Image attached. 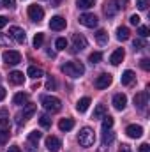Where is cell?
<instances>
[{
	"label": "cell",
	"instance_id": "obj_24",
	"mask_svg": "<svg viewBox=\"0 0 150 152\" xmlns=\"http://www.w3.org/2000/svg\"><path fill=\"white\" fill-rule=\"evenodd\" d=\"M27 101H28V94H25V92H18V94L12 97V103H14V104H18V106L27 104Z\"/></svg>",
	"mask_w": 150,
	"mask_h": 152
},
{
	"label": "cell",
	"instance_id": "obj_16",
	"mask_svg": "<svg viewBox=\"0 0 150 152\" xmlns=\"http://www.w3.org/2000/svg\"><path fill=\"white\" fill-rule=\"evenodd\" d=\"M118 11H120V2L118 0H110L106 4V7H104V14L106 16H115Z\"/></svg>",
	"mask_w": 150,
	"mask_h": 152
},
{
	"label": "cell",
	"instance_id": "obj_29",
	"mask_svg": "<svg viewBox=\"0 0 150 152\" xmlns=\"http://www.w3.org/2000/svg\"><path fill=\"white\" fill-rule=\"evenodd\" d=\"M113 142H115V134H113L111 131H104V134H103V145H111Z\"/></svg>",
	"mask_w": 150,
	"mask_h": 152
},
{
	"label": "cell",
	"instance_id": "obj_13",
	"mask_svg": "<svg viewBox=\"0 0 150 152\" xmlns=\"http://www.w3.org/2000/svg\"><path fill=\"white\" fill-rule=\"evenodd\" d=\"M125 106H127V96L125 94H115V97H113V108L118 110V112H122Z\"/></svg>",
	"mask_w": 150,
	"mask_h": 152
},
{
	"label": "cell",
	"instance_id": "obj_45",
	"mask_svg": "<svg viewBox=\"0 0 150 152\" xmlns=\"http://www.w3.org/2000/svg\"><path fill=\"white\" fill-rule=\"evenodd\" d=\"M140 152H150V145L149 143H141L140 145Z\"/></svg>",
	"mask_w": 150,
	"mask_h": 152
},
{
	"label": "cell",
	"instance_id": "obj_8",
	"mask_svg": "<svg viewBox=\"0 0 150 152\" xmlns=\"http://www.w3.org/2000/svg\"><path fill=\"white\" fill-rule=\"evenodd\" d=\"M97 16L95 14H90V12H85V14H81L79 16V23L83 25V27H88V28H94V27H97Z\"/></svg>",
	"mask_w": 150,
	"mask_h": 152
},
{
	"label": "cell",
	"instance_id": "obj_10",
	"mask_svg": "<svg viewBox=\"0 0 150 152\" xmlns=\"http://www.w3.org/2000/svg\"><path fill=\"white\" fill-rule=\"evenodd\" d=\"M111 81H113V78L111 75H108V73H104V75H101V76H97L95 78V88H99V90H103V88H108L110 85H111Z\"/></svg>",
	"mask_w": 150,
	"mask_h": 152
},
{
	"label": "cell",
	"instance_id": "obj_22",
	"mask_svg": "<svg viewBox=\"0 0 150 152\" xmlns=\"http://www.w3.org/2000/svg\"><path fill=\"white\" fill-rule=\"evenodd\" d=\"M27 75L30 76V78H34V80H39L41 76H44V71L41 67H37V66H30L27 69Z\"/></svg>",
	"mask_w": 150,
	"mask_h": 152
},
{
	"label": "cell",
	"instance_id": "obj_30",
	"mask_svg": "<svg viewBox=\"0 0 150 152\" xmlns=\"http://www.w3.org/2000/svg\"><path fill=\"white\" fill-rule=\"evenodd\" d=\"M41 138H42V133H41V131H32V133L28 134V142L34 143V145H37Z\"/></svg>",
	"mask_w": 150,
	"mask_h": 152
},
{
	"label": "cell",
	"instance_id": "obj_3",
	"mask_svg": "<svg viewBox=\"0 0 150 152\" xmlns=\"http://www.w3.org/2000/svg\"><path fill=\"white\" fill-rule=\"evenodd\" d=\"M41 104L44 106L46 112H51V113L62 110V101L58 97H55V96H42L41 97Z\"/></svg>",
	"mask_w": 150,
	"mask_h": 152
},
{
	"label": "cell",
	"instance_id": "obj_27",
	"mask_svg": "<svg viewBox=\"0 0 150 152\" xmlns=\"http://www.w3.org/2000/svg\"><path fill=\"white\" fill-rule=\"evenodd\" d=\"M76 5L79 9H90L95 5V0H76Z\"/></svg>",
	"mask_w": 150,
	"mask_h": 152
},
{
	"label": "cell",
	"instance_id": "obj_2",
	"mask_svg": "<svg viewBox=\"0 0 150 152\" xmlns=\"http://www.w3.org/2000/svg\"><path fill=\"white\" fill-rule=\"evenodd\" d=\"M78 143H79L81 147H85V149L92 147V145L95 143V133H94V129H92V127H83V129L78 133Z\"/></svg>",
	"mask_w": 150,
	"mask_h": 152
},
{
	"label": "cell",
	"instance_id": "obj_49",
	"mask_svg": "<svg viewBox=\"0 0 150 152\" xmlns=\"http://www.w3.org/2000/svg\"><path fill=\"white\" fill-rule=\"evenodd\" d=\"M7 152H21V149H20L18 145H11V147L7 149Z\"/></svg>",
	"mask_w": 150,
	"mask_h": 152
},
{
	"label": "cell",
	"instance_id": "obj_38",
	"mask_svg": "<svg viewBox=\"0 0 150 152\" xmlns=\"http://www.w3.org/2000/svg\"><path fill=\"white\" fill-rule=\"evenodd\" d=\"M133 46H134V50L136 51H140V50H143V46H145V42H143V39H134V42H133Z\"/></svg>",
	"mask_w": 150,
	"mask_h": 152
},
{
	"label": "cell",
	"instance_id": "obj_23",
	"mask_svg": "<svg viewBox=\"0 0 150 152\" xmlns=\"http://www.w3.org/2000/svg\"><path fill=\"white\" fill-rule=\"evenodd\" d=\"M88 106H90V97H81V99L76 103V110H78L79 113L87 112V110H88Z\"/></svg>",
	"mask_w": 150,
	"mask_h": 152
},
{
	"label": "cell",
	"instance_id": "obj_42",
	"mask_svg": "<svg viewBox=\"0 0 150 152\" xmlns=\"http://www.w3.org/2000/svg\"><path fill=\"white\" fill-rule=\"evenodd\" d=\"M0 4L4 7H14L16 5V0H0Z\"/></svg>",
	"mask_w": 150,
	"mask_h": 152
},
{
	"label": "cell",
	"instance_id": "obj_47",
	"mask_svg": "<svg viewBox=\"0 0 150 152\" xmlns=\"http://www.w3.org/2000/svg\"><path fill=\"white\" fill-rule=\"evenodd\" d=\"M36 147H37V145H34V143L27 142V152H36Z\"/></svg>",
	"mask_w": 150,
	"mask_h": 152
},
{
	"label": "cell",
	"instance_id": "obj_15",
	"mask_svg": "<svg viewBox=\"0 0 150 152\" xmlns=\"http://www.w3.org/2000/svg\"><path fill=\"white\" fill-rule=\"evenodd\" d=\"M125 133L129 138H141L143 136V127L141 126H136V124H131L125 127Z\"/></svg>",
	"mask_w": 150,
	"mask_h": 152
},
{
	"label": "cell",
	"instance_id": "obj_41",
	"mask_svg": "<svg viewBox=\"0 0 150 152\" xmlns=\"http://www.w3.org/2000/svg\"><path fill=\"white\" fill-rule=\"evenodd\" d=\"M55 87H57V83H55V80H53V78L50 76V78L46 80V88H48V90H53Z\"/></svg>",
	"mask_w": 150,
	"mask_h": 152
},
{
	"label": "cell",
	"instance_id": "obj_32",
	"mask_svg": "<svg viewBox=\"0 0 150 152\" xmlns=\"http://www.w3.org/2000/svg\"><path fill=\"white\" fill-rule=\"evenodd\" d=\"M101 58H103V55H101L99 51H94V53L88 55V62H90V64H99Z\"/></svg>",
	"mask_w": 150,
	"mask_h": 152
},
{
	"label": "cell",
	"instance_id": "obj_26",
	"mask_svg": "<svg viewBox=\"0 0 150 152\" xmlns=\"http://www.w3.org/2000/svg\"><path fill=\"white\" fill-rule=\"evenodd\" d=\"M95 41H97L101 46H104V44L108 42V34H106V30H97V32H95Z\"/></svg>",
	"mask_w": 150,
	"mask_h": 152
},
{
	"label": "cell",
	"instance_id": "obj_6",
	"mask_svg": "<svg viewBox=\"0 0 150 152\" xmlns=\"http://www.w3.org/2000/svg\"><path fill=\"white\" fill-rule=\"evenodd\" d=\"M9 37L14 39L16 42H20V44H23L25 41H27V34H25V30L23 28H20V27H9Z\"/></svg>",
	"mask_w": 150,
	"mask_h": 152
},
{
	"label": "cell",
	"instance_id": "obj_21",
	"mask_svg": "<svg viewBox=\"0 0 150 152\" xmlns=\"http://www.w3.org/2000/svg\"><path fill=\"white\" fill-rule=\"evenodd\" d=\"M74 127V120L73 118H60L58 122V129L60 131H71Z\"/></svg>",
	"mask_w": 150,
	"mask_h": 152
},
{
	"label": "cell",
	"instance_id": "obj_39",
	"mask_svg": "<svg viewBox=\"0 0 150 152\" xmlns=\"http://www.w3.org/2000/svg\"><path fill=\"white\" fill-rule=\"evenodd\" d=\"M138 34H140V37H141V39H143V37H149V36H150L149 27H140V28H138Z\"/></svg>",
	"mask_w": 150,
	"mask_h": 152
},
{
	"label": "cell",
	"instance_id": "obj_14",
	"mask_svg": "<svg viewBox=\"0 0 150 152\" xmlns=\"http://www.w3.org/2000/svg\"><path fill=\"white\" fill-rule=\"evenodd\" d=\"M62 147V142L57 138V136H48L46 138V149L50 152H58Z\"/></svg>",
	"mask_w": 150,
	"mask_h": 152
},
{
	"label": "cell",
	"instance_id": "obj_31",
	"mask_svg": "<svg viewBox=\"0 0 150 152\" xmlns=\"http://www.w3.org/2000/svg\"><path fill=\"white\" fill-rule=\"evenodd\" d=\"M106 113V106L104 104H97L95 110H94V118H103Z\"/></svg>",
	"mask_w": 150,
	"mask_h": 152
},
{
	"label": "cell",
	"instance_id": "obj_51",
	"mask_svg": "<svg viewBox=\"0 0 150 152\" xmlns=\"http://www.w3.org/2000/svg\"><path fill=\"white\" fill-rule=\"evenodd\" d=\"M5 94H7V92H5V88H4V87H0V101L5 97Z\"/></svg>",
	"mask_w": 150,
	"mask_h": 152
},
{
	"label": "cell",
	"instance_id": "obj_18",
	"mask_svg": "<svg viewBox=\"0 0 150 152\" xmlns=\"http://www.w3.org/2000/svg\"><path fill=\"white\" fill-rule=\"evenodd\" d=\"M9 81H11L12 85H23L25 76H23L21 71H12V73H9Z\"/></svg>",
	"mask_w": 150,
	"mask_h": 152
},
{
	"label": "cell",
	"instance_id": "obj_7",
	"mask_svg": "<svg viewBox=\"0 0 150 152\" xmlns=\"http://www.w3.org/2000/svg\"><path fill=\"white\" fill-rule=\"evenodd\" d=\"M28 18L32 20V21H41L42 18H44V9L41 7V5H37V4H34V5H30L28 7Z\"/></svg>",
	"mask_w": 150,
	"mask_h": 152
},
{
	"label": "cell",
	"instance_id": "obj_17",
	"mask_svg": "<svg viewBox=\"0 0 150 152\" xmlns=\"http://www.w3.org/2000/svg\"><path fill=\"white\" fill-rule=\"evenodd\" d=\"M124 57H125V51H124L122 48L115 50L111 55H110V64H111V66H118V64L124 60Z\"/></svg>",
	"mask_w": 150,
	"mask_h": 152
},
{
	"label": "cell",
	"instance_id": "obj_50",
	"mask_svg": "<svg viewBox=\"0 0 150 152\" xmlns=\"http://www.w3.org/2000/svg\"><path fill=\"white\" fill-rule=\"evenodd\" d=\"M7 25V18L5 16H0V28H4Z\"/></svg>",
	"mask_w": 150,
	"mask_h": 152
},
{
	"label": "cell",
	"instance_id": "obj_19",
	"mask_svg": "<svg viewBox=\"0 0 150 152\" xmlns=\"http://www.w3.org/2000/svg\"><path fill=\"white\" fill-rule=\"evenodd\" d=\"M136 80V75L131 71V69H127V71H124L122 73V78H120V81H122V85H131L133 81Z\"/></svg>",
	"mask_w": 150,
	"mask_h": 152
},
{
	"label": "cell",
	"instance_id": "obj_35",
	"mask_svg": "<svg viewBox=\"0 0 150 152\" xmlns=\"http://www.w3.org/2000/svg\"><path fill=\"white\" fill-rule=\"evenodd\" d=\"M55 48H57V50H66V48H67V41L64 37H58L55 41Z\"/></svg>",
	"mask_w": 150,
	"mask_h": 152
},
{
	"label": "cell",
	"instance_id": "obj_48",
	"mask_svg": "<svg viewBox=\"0 0 150 152\" xmlns=\"http://www.w3.org/2000/svg\"><path fill=\"white\" fill-rule=\"evenodd\" d=\"M118 152H131V147H129L127 143H124V145H122V147L118 149Z\"/></svg>",
	"mask_w": 150,
	"mask_h": 152
},
{
	"label": "cell",
	"instance_id": "obj_4",
	"mask_svg": "<svg viewBox=\"0 0 150 152\" xmlns=\"http://www.w3.org/2000/svg\"><path fill=\"white\" fill-rule=\"evenodd\" d=\"M2 58H4V62L7 66H16V64L21 62V53L16 51V50H7V51H4Z\"/></svg>",
	"mask_w": 150,
	"mask_h": 152
},
{
	"label": "cell",
	"instance_id": "obj_28",
	"mask_svg": "<svg viewBox=\"0 0 150 152\" xmlns=\"http://www.w3.org/2000/svg\"><path fill=\"white\" fill-rule=\"evenodd\" d=\"M113 117H110V115H106V117H103V131H110L113 127Z\"/></svg>",
	"mask_w": 150,
	"mask_h": 152
},
{
	"label": "cell",
	"instance_id": "obj_36",
	"mask_svg": "<svg viewBox=\"0 0 150 152\" xmlns=\"http://www.w3.org/2000/svg\"><path fill=\"white\" fill-rule=\"evenodd\" d=\"M9 129H0V143H7L9 142Z\"/></svg>",
	"mask_w": 150,
	"mask_h": 152
},
{
	"label": "cell",
	"instance_id": "obj_52",
	"mask_svg": "<svg viewBox=\"0 0 150 152\" xmlns=\"http://www.w3.org/2000/svg\"><path fill=\"white\" fill-rule=\"evenodd\" d=\"M60 2H62V0H53V7H57V5H60Z\"/></svg>",
	"mask_w": 150,
	"mask_h": 152
},
{
	"label": "cell",
	"instance_id": "obj_11",
	"mask_svg": "<svg viewBox=\"0 0 150 152\" xmlns=\"http://www.w3.org/2000/svg\"><path fill=\"white\" fill-rule=\"evenodd\" d=\"M36 110H37V106L36 104H32V103H28V104H25V108H23V112L18 115V122L21 124V122H25V120H28L32 115L36 113Z\"/></svg>",
	"mask_w": 150,
	"mask_h": 152
},
{
	"label": "cell",
	"instance_id": "obj_43",
	"mask_svg": "<svg viewBox=\"0 0 150 152\" xmlns=\"http://www.w3.org/2000/svg\"><path fill=\"white\" fill-rule=\"evenodd\" d=\"M129 21H131L133 25H140V21H141V18H140L138 14H133V16L129 18Z\"/></svg>",
	"mask_w": 150,
	"mask_h": 152
},
{
	"label": "cell",
	"instance_id": "obj_9",
	"mask_svg": "<svg viewBox=\"0 0 150 152\" xmlns=\"http://www.w3.org/2000/svg\"><path fill=\"white\" fill-rule=\"evenodd\" d=\"M87 46H88V41H87L85 36H81V34H74L73 36V51H81Z\"/></svg>",
	"mask_w": 150,
	"mask_h": 152
},
{
	"label": "cell",
	"instance_id": "obj_33",
	"mask_svg": "<svg viewBox=\"0 0 150 152\" xmlns=\"http://www.w3.org/2000/svg\"><path fill=\"white\" fill-rule=\"evenodd\" d=\"M39 124H41L42 127H50V126H51V118H50L46 113H42L41 117H39Z\"/></svg>",
	"mask_w": 150,
	"mask_h": 152
},
{
	"label": "cell",
	"instance_id": "obj_1",
	"mask_svg": "<svg viewBox=\"0 0 150 152\" xmlns=\"http://www.w3.org/2000/svg\"><path fill=\"white\" fill-rule=\"evenodd\" d=\"M60 69H62L64 75L71 76V78H79V76L85 73V66H83L81 62H76V60H73V62H66Z\"/></svg>",
	"mask_w": 150,
	"mask_h": 152
},
{
	"label": "cell",
	"instance_id": "obj_25",
	"mask_svg": "<svg viewBox=\"0 0 150 152\" xmlns=\"http://www.w3.org/2000/svg\"><path fill=\"white\" fill-rule=\"evenodd\" d=\"M129 36H131V32H129L127 27H118V28H117V39H118V41H127Z\"/></svg>",
	"mask_w": 150,
	"mask_h": 152
},
{
	"label": "cell",
	"instance_id": "obj_46",
	"mask_svg": "<svg viewBox=\"0 0 150 152\" xmlns=\"http://www.w3.org/2000/svg\"><path fill=\"white\" fill-rule=\"evenodd\" d=\"M0 46H9V39L4 37L2 34H0Z\"/></svg>",
	"mask_w": 150,
	"mask_h": 152
},
{
	"label": "cell",
	"instance_id": "obj_34",
	"mask_svg": "<svg viewBox=\"0 0 150 152\" xmlns=\"http://www.w3.org/2000/svg\"><path fill=\"white\" fill-rule=\"evenodd\" d=\"M42 42H44V34L37 32V34L34 36V48H41V46H42Z\"/></svg>",
	"mask_w": 150,
	"mask_h": 152
},
{
	"label": "cell",
	"instance_id": "obj_5",
	"mask_svg": "<svg viewBox=\"0 0 150 152\" xmlns=\"http://www.w3.org/2000/svg\"><path fill=\"white\" fill-rule=\"evenodd\" d=\"M134 106L138 110H141V112L147 110V106H149V92L147 90H141V92H138L134 96Z\"/></svg>",
	"mask_w": 150,
	"mask_h": 152
},
{
	"label": "cell",
	"instance_id": "obj_20",
	"mask_svg": "<svg viewBox=\"0 0 150 152\" xmlns=\"http://www.w3.org/2000/svg\"><path fill=\"white\" fill-rule=\"evenodd\" d=\"M11 118H9V112L7 110H0V129H9Z\"/></svg>",
	"mask_w": 150,
	"mask_h": 152
},
{
	"label": "cell",
	"instance_id": "obj_12",
	"mask_svg": "<svg viewBox=\"0 0 150 152\" xmlns=\"http://www.w3.org/2000/svg\"><path fill=\"white\" fill-rule=\"evenodd\" d=\"M66 25H67V21H66V18H62V16H53V18L50 20V28H51V30H64Z\"/></svg>",
	"mask_w": 150,
	"mask_h": 152
},
{
	"label": "cell",
	"instance_id": "obj_44",
	"mask_svg": "<svg viewBox=\"0 0 150 152\" xmlns=\"http://www.w3.org/2000/svg\"><path fill=\"white\" fill-rule=\"evenodd\" d=\"M97 152H111V145H101Z\"/></svg>",
	"mask_w": 150,
	"mask_h": 152
},
{
	"label": "cell",
	"instance_id": "obj_40",
	"mask_svg": "<svg viewBox=\"0 0 150 152\" xmlns=\"http://www.w3.org/2000/svg\"><path fill=\"white\" fill-rule=\"evenodd\" d=\"M140 66H141L143 71H149L150 69V60L149 58H141V60H140Z\"/></svg>",
	"mask_w": 150,
	"mask_h": 152
},
{
	"label": "cell",
	"instance_id": "obj_37",
	"mask_svg": "<svg viewBox=\"0 0 150 152\" xmlns=\"http://www.w3.org/2000/svg\"><path fill=\"white\" fill-rule=\"evenodd\" d=\"M150 0H136V7L140 9V11H145L147 7H149Z\"/></svg>",
	"mask_w": 150,
	"mask_h": 152
}]
</instances>
